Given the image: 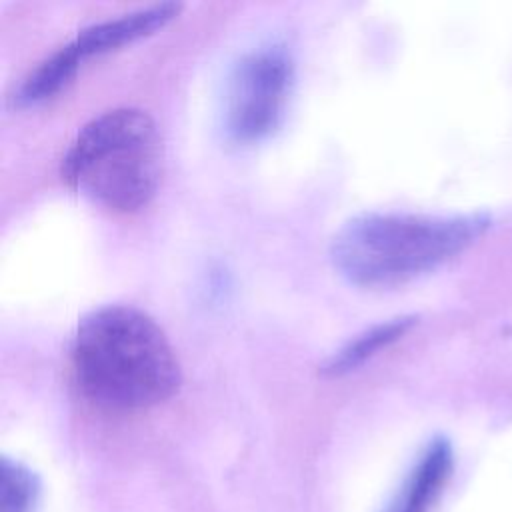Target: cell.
<instances>
[{"mask_svg": "<svg viewBox=\"0 0 512 512\" xmlns=\"http://www.w3.org/2000/svg\"><path fill=\"white\" fill-rule=\"evenodd\" d=\"M70 366L78 390L114 410L160 404L180 386V364L164 330L126 304L98 306L80 318Z\"/></svg>", "mask_w": 512, "mask_h": 512, "instance_id": "6da1fadb", "label": "cell"}, {"mask_svg": "<svg viewBox=\"0 0 512 512\" xmlns=\"http://www.w3.org/2000/svg\"><path fill=\"white\" fill-rule=\"evenodd\" d=\"M488 226L484 216L360 212L332 236L330 258L358 286L412 280L458 256Z\"/></svg>", "mask_w": 512, "mask_h": 512, "instance_id": "7a4b0ae2", "label": "cell"}, {"mask_svg": "<svg viewBox=\"0 0 512 512\" xmlns=\"http://www.w3.org/2000/svg\"><path fill=\"white\" fill-rule=\"evenodd\" d=\"M164 170V142L154 118L118 106L90 118L68 146L60 174L94 202L130 212L156 192Z\"/></svg>", "mask_w": 512, "mask_h": 512, "instance_id": "3957f363", "label": "cell"}, {"mask_svg": "<svg viewBox=\"0 0 512 512\" xmlns=\"http://www.w3.org/2000/svg\"><path fill=\"white\" fill-rule=\"evenodd\" d=\"M294 84L292 56L276 44L248 50L234 64L224 102L228 134L252 142L270 134L284 118Z\"/></svg>", "mask_w": 512, "mask_h": 512, "instance_id": "277c9868", "label": "cell"}, {"mask_svg": "<svg viewBox=\"0 0 512 512\" xmlns=\"http://www.w3.org/2000/svg\"><path fill=\"white\" fill-rule=\"evenodd\" d=\"M182 4L178 2H156L148 6H140L130 12L106 16L102 20H96L76 32L68 44L74 48V52L80 56V60L100 54L112 48H118L134 38H140L162 24H166L170 18L178 14Z\"/></svg>", "mask_w": 512, "mask_h": 512, "instance_id": "5b68a950", "label": "cell"}, {"mask_svg": "<svg viewBox=\"0 0 512 512\" xmlns=\"http://www.w3.org/2000/svg\"><path fill=\"white\" fill-rule=\"evenodd\" d=\"M452 474V448L436 438L420 456L388 512H430Z\"/></svg>", "mask_w": 512, "mask_h": 512, "instance_id": "8992f818", "label": "cell"}, {"mask_svg": "<svg viewBox=\"0 0 512 512\" xmlns=\"http://www.w3.org/2000/svg\"><path fill=\"white\" fill-rule=\"evenodd\" d=\"M414 324V316H398L386 322H378L364 332L350 338L342 348L332 352L320 366L322 374L328 376H340L362 362H366L370 356H374L380 348H386L394 340H398L410 326Z\"/></svg>", "mask_w": 512, "mask_h": 512, "instance_id": "52a82bcc", "label": "cell"}, {"mask_svg": "<svg viewBox=\"0 0 512 512\" xmlns=\"http://www.w3.org/2000/svg\"><path fill=\"white\" fill-rule=\"evenodd\" d=\"M80 62V56L68 42L58 46L50 56L38 62V66L24 76L14 98L20 104H34L44 98H50L72 80Z\"/></svg>", "mask_w": 512, "mask_h": 512, "instance_id": "ba28073f", "label": "cell"}, {"mask_svg": "<svg viewBox=\"0 0 512 512\" xmlns=\"http://www.w3.org/2000/svg\"><path fill=\"white\" fill-rule=\"evenodd\" d=\"M38 496L34 474L20 462L2 458L0 464V512H32Z\"/></svg>", "mask_w": 512, "mask_h": 512, "instance_id": "9c48e42d", "label": "cell"}]
</instances>
